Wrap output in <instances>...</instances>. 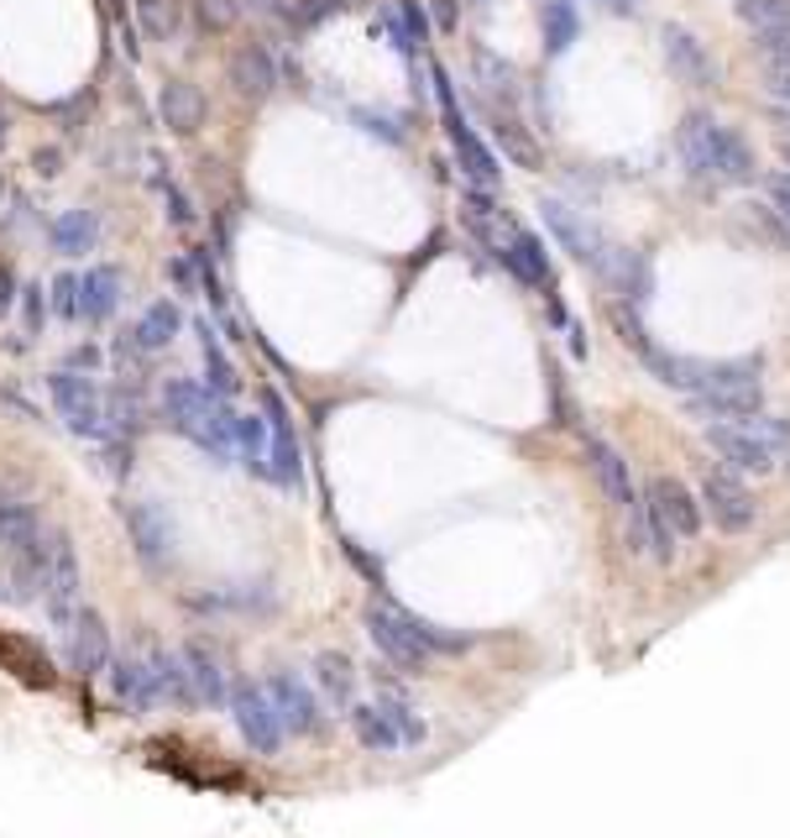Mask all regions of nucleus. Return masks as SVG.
Listing matches in <instances>:
<instances>
[{
  "label": "nucleus",
  "instance_id": "obj_11",
  "mask_svg": "<svg viewBox=\"0 0 790 838\" xmlns=\"http://www.w3.org/2000/svg\"><path fill=\"white\" fill-rule=\"evenodd\" d=\"M231 713H236L241 739L252 744L257 755H278V744H283V719H278V708H272L267 687L236 681V687H231Z\"/></svg>",
  "mask_w": 790,
  "mask_h": 838
},
{
  "label": "nucleus",
  "instance_id": "obj_43",
  "mask_svg": "<svg viewBox=\"0 0 790 838\" xmlns=\"http://www.w3.org/2000/svg\"><path fill=\"white\" fill-rule=\"evenodd\" d=\"M357 120H361V131H372V137H377V131H383L387 142H404V131H398V126H393V120H377V116H367V111H357Z\"/></svg>",
  "mask_w": 790,
  "mask_h": 838
},
{
  "label": "nucleus",
  "instance_id": "obj_34",
  "mask_svg": "<svg viewBox=\"0 0 790 838\" xmlns=\"http://www.w3.org/2000/svg\"><path fill=\"white\" fill-rule=\"evenodd\" d=\"M492 131H498V142H503V152L513 158V163H524V168H534L539 163V152H534V142H528L524 131H519V120L513 116H503V111H492Z\"/></svg>",
  "mask_w": 790,
  "mask_h": 838
},
{
  "label": "nucleus",
  "instance_id": "obj_6",
  "mask_svg": "<svg viewBox=\"0 0 790 838\" xmlns=\"http://www.w3.org/2000/svg\"><path fill=\"white\" fill-rule=\"evenodd\" d=\"M701 435H707V446H712L722 467H733L743 478H769L780 467V456H786L754 420H722V425H707Z\"/></svg>",
  "mask_w": 790,
  "mask_h": 838
},
{
  "label": "nucleus",
  "instance_id": "obj_7",
  "mask_svg": "<svg viewBox=\"0 0 790 838\" xmlns=\"http://www.w3.org/2000/svg\"><path fill=\"white\" fill-rule=\"evenodd\" d=\"M586 461H592V472H597L602 493L607 503L623 514V525H628V551H649V529H644V503L634 493V478H628V461H623L602 435H586Z\"/></svg>",
  "mask_w": 790,
  "mask_h": 838
},
{
  "label": "nucleus",
  "instance_id": "obj_13",
  "mask_svg": "<svg viewBox=\"0 0 790 838\" xmlns=\"http://www.w3.org/2000/svg\"><path fill=\"white\" fill-rule=\"evenodd\" d=\"M267 404V478L283 482V487H299L304 478V461H299V435H293V420L278 393H263Z\"/></svg>",
  "mask_w": 790,
  "mask_h": 838
},
{
  "label": "nucleus",
  "instance_id": "obj_46",
  "mask_svg": "<svg viewBox=\"0 0 790 838\" xmlns=\"http://www.w3.org/2000/svg\"><path fill=\"white\" fill-rule=\"evenodd\" d=\"M602 11H613V16H634V11H639V5H634V0H597Z\"/></svg>",
  "mask_w": 790,
  "mask_h": 838
},
{
  "label": "nucleus",
  "instance_id": "obj_3",
  "mask_svg": "<svg viewBox=\"0 0 790 838\" xmlns=\"http://www.w3.org/2000/svg\"><path fill=\"white\" fill-rule=\"evenodd\" d=\"M701 498H696L686 482L675 478H654L649 482V503H644V529H649V551L660 561H671L681 551V540L701 535Z\"/></svg>",
  "mask_w": 790,
  "mask_h": 838
},
{
  "label": "nucleus",
  "instance_id": "obj_26",
  "mask_svg": "<svg viewBox=\"0 0 790 838\" xmlns=\"http://www.w3.org/2000/svg\"><path fill=\"white\" fill-rule=\"evenodd\" d=\"M184 331V314H178V305H169V299H158L152 310L137 320V331H131V346L137 352H163L173 335Z\"/></svg>",
  "mask_w": 790,
  "mask_h": 838
},
{
  "label": "nucleus",
  "instance_id": "obj_48",
  "mask_svg": "<svg viewBox=\"0 0 790 838\" xmlns=\"http://www.w3.org/2000/svg\"><path fill=\"white\" fill-rule=\"evenodd\" d=\"M775 131H780V137H790V105H775Z\"/></svg>",
  "mask_w": 790,
  "mask_h": 838
},
{
  "label": "nucleus",
  "instance_id": "obj_42",
  "mask_svg": "<svg viewBox=\"0 0 790 838\" xmlns=\"http://www.w3.org/2000/svg\"><path fill=\"white\" fill-rule=\"evenodd\" d=\"M22 294H26V331H37V325H43V314H48V305H43V284L22 288Z\"/></svg>",
  "mask_w": 790,
  "mask_h": 838
},
{
  "label": "nucleus",
  "instance_id": "obj_8",
  "mask_svg": "<svg viewBox=\"0 0 790 838\" xmlns=\"http://www.w3.org/2000/svg\"><path fill=\"white\" fill-rule=\"evenodd\" d=\"M696 498H701V514H712V525L722 535H743V529H754L759 519V508H754V493L743 487V478L733 467H707L701 482H696Z\"/></svg>",
  "mask_w": 790,
  "mask_h": 838
},
{
  "label": "nucleus",
  "instance_id": "obj_31",
  "mask_svg": "<svg viewBox=\"0 0 790 838\" xmlns=\"http://www.w3.org/2000/svg\"><path fill=\"white\" fill-rule=\"evenodd\" d=\"M576 32H581V16L571 0H545V53L560 58L576 43Z\"/></svg>",
  "mask_w": 790,
  "mask_h": 838
},
{
  "label": "nucleus",
  "instance_id": "obj_33",
  "mask_svg": "<svg viewBox=\"0 0 790 838\" xmlns=\"http://www.w3.org/2000/svg\"><path fill=\"white\" fill-rule=\"evenodd\" d=\"M137 22L152 43H173L184 16H178V0H137Z\"/></svg>",
  "mask_w": 790,
  "mask_h": 838
},
{
  "label": "nucleus",
  "instance_id": "obj_27",
  "mask_svg": "<svg viewBox=\"0 0 790 838\" xmlns=\"http://www.w3.org/2000/svg\"><path fill=\"white\" fill-rule=\"evenodd\" d=\"M351 728H357V739L367 744V749H377V755L404 749V739H398L393 719L383 713V702H361V708H351Z\"/></svg>",
  "mask_w": 790,
  "mask_h": 838
},
{
  "label": "nucleus",
  "instance_id": "obj_41",
  "mask_svg": "<svg viewBox=\"0 0 790 838\" xmlns=\"http://www.w3.org/2000/svg\"><path fill=\"white\" fill-rule=\"evenodd\" d=\"M765 90H769V100H775V105H790V64H769Z\"/></svg>",
  "mask_w": 790,
  "mask_h": 838
},
{
  "label": "nucleus",
  "instance_id": "obj_51",
  "mask_svg": "<svg viewBox=\"0 0 790 838\" xmlns=\"http://www.w3.org/2000/svg\"><path fill=\"white\" fill-rule=\"evenodd\" d=\"M0 147H5V116H0Z\"/></svg>",
  "mask_w": 790,
  "mask_h": 838
},
{
  "label": "nucleus",
  "instance_id": "obj_2",
  "mask_svg": "<svg viewBox=\"0 0 790 838\" xmlns=\"http://www.w3.org/2000/svg\"><path fill=\"white\" fill-rule=\"evenodd\" d=\"M163 409H169V425L178 435H189L199 451H210L216 461H231L236 456V440H231V409L220 393L189 383V378H173L163 388Z\"/></svg>",
  "mask_w": 790,
  "mask_h": 838
},
{
  "label": "nucleus",
  "instance_id": "obj_10",
  "mask_svg": "<svg viewBox=\"0 0 790 838\" xmlns=\"http://www.w3.org/2000/svg\"><path fill=\"white\" fill-rule=\"evenodd\" d=\"M43 608L53 623H69L79 608V555L63 529H48V546H43Z\"/></svg>",
  "mask_w": 790,
  "mask_h": 838
},
{
  "label": "nucleus",
  "instance_id": "obj_50",
  "mask_svg": "<svg viewBox=\"0 0 790 838\" xmlns=\"http://www.w3.org/2000/svg\"><path fill=\"white\" fill-rule=\"evenodd\" d=\"M780 158H786V168H790V137H780Z\"/></svg>",
  "mask_w": 790,
  "mask_h": 838
},
{
  "label": "nucleus",
  "instance_id": "obj_20",
  "mask_svg": "<svg viewBox=\"0 0 790 838\" xmlns=\"http://www.w3.org/2000/svg\"><path fill=\"white\" fill-rule=\"evenodd\" d=\"M225 79L236 84V95L246 100H263L278 90V69H272V53L263 48V43H241L236 53H231V64H225Z\"/></svg>",
  "mask_w": 790,
  "mask_h": 838
},
{
  "label": "nucleus",
  "instance_id": "obj_38",
  "mask_svg": "<svg viewBox=\"0 0 790 838\" xmlns=\"http://www.w3.org/2000/svg\"><path fill=\"white\" fill-rule=\"evenodd\" d=\"M53 310L63 314V320H79V278L73 273H58L53 278Z\"/></svg>",
  "mask_w": 790,
  "mask_h": 838
},
{
  "label": "nucleus",
  "instance_id": "obj_30",
  "mask_svg": "<svg viewBox=\"0 0 790 838\" xmlns=\"http://www.w3.org/2000/svg\"><path fill=\"white\" fill-rule=\"evenodd\" d=\"M231 440H236L241 467H252V472L267 478V420H257V414H231Z\"/></svg>",
  "mask_w": 790,
  "mask_h": 838
},
{
  "label": "nucleus",
  "instance_id": "obj_32",
  "mask_svg": "<svg viewBox=\"0 0 790 838\" xmlns=\"http://www.w3.org/2000/svg\"><path fill=\"white\" fill-rule=\"evenodd\" d=\"M314 676H320V687H325V697H330L336 708H351V687H357V676H351V661H346V655L325 650V655L314 661Z\"/></svg>",
  "mask_w": 790,
  "mask_h": 838
},
{
  "label": "nucleus",
  "instance_id": "obj_37",
  "mask_svg": "<svg viewBox=\"0 0 790 838\" xmlns=\"http://www.w3.org/2000/svg\"><path fill=\"white\" fill-rule=\"evenodd\" d=\"M152 184H158V194H163V205H169V220H173V226H194V205H189V194L178 190L173 179H163V173H152Z\"/></svg>",
  "mask_w": 790,
  "mask_h": 838
},
{
  "label": "nucleus",
  "instance_id": "obj_5",
  "mask_svg": "<svg viewBox=\"0 0 790 838\" xmlns=\"http://www.w3.org/2000/svg\"><path fill=\"white\" fill-rule=\"evenodd\" d=\"M48 393L58 414H63V425H69L79 440H111V420H105V388L90 378V372H79V367H58L48 378Z\"/></svg>",
  "mask_w": 790,
  "mask_h": 838
},
{
  "label": "nucleus",
  "instance_id": "obj_39",
  "mask_svg": "<svg viewBox=\"0 0 790 838\" xmlns=\"http://www.w3.org/2000/svg\"><path fill=\"white\" fill-rule=\"evenodd\" d=\"M241 16V5L236 0H199V22L205 26H216V32H225V26Z\"/></svg>",
  "mask_w": 790,
  "mask_h": 838
},
{
  "label": "nucleus",
  "instance_id": "obj_19",
  "mask_svg": "<svg viewBox=\"0 0 790 838\" xmlns=\"http://www.w3.org/2000/svg\"><path fill=\"white\" fill-rule=\"evenodd\" d=\"M43 540H48V529H43V519L32 514V503L0 493V551L43 555Z\"/></svg>",
  "mask_w": 790,
  "mask_h": 838
},
{
  "label": "nucleus",
  "instance_id": "obj_49",
  "mask_svg": "<svg viewBox=\"0 0 790 838\" xmlns=\"http://www.w3.org/2000/svg\"><path fill=\"white\" fill-rule=\"evenodd\" d=\"M434 16H440V26H451V22H455V11H451V0H440V5H434Z\"/></svg>",
  "mask_w": 790,
  "mask_h": 838
},
{
  "label": "nucleus",
  "instance_id": "obj_12",
  "mask_svg": "<svg viewBox=\"0 0 790 838\" xmlns=\"http://www.w3.org/2000/svg\"><path fill=\"white\" fill-rule=\"evenodd\" d=\"M692 399V414L701 425H722V420H754L765 409V383L759 372L754 378H733V383H712L701 393H686Z\"/></svg>",
  "mask_w": 790,
  "mask_h": 838
},
{
  "label": "nucleus",
  "instance_id": "obj_17",
  "mask_svg": "<svg viewBox=\"0 0 790 838\" xmlns=\"http://www.w3.org/2000/svg\"><path fill=\"white\" fill-rule=\"evenodd\" d=\"M267 697H272V708H278V719H283V734L288 728H293V734H314V728H320V702H314V692L299 681V676L278 670V676L267 681Z\"/></svg>",
  "mask_w": 790,
  "mask_h": 838
},
{
  "label": "nucleus",
  "instance_id": "obj_35",
  "mask_svg": "<svg viewBox=\"0 0 790 838\" xmlns=\"http://www.w3.org/2000/svg\"><path fill=\"white\" fill-rule=\"evenodd\" d=\"M733 11H739L743 26H786L790 22V0H733Z\"/></svg>",
  "mask_w": 790,
  "mask_h": 838
},
{
  "label": "nucleus",
  "instance_id": "obj_47",
  "mask_svg": "<svg viewBox=\"0 0 790 838\" xmlns=\"http://www.w3.org/2000/svg\"><path fill=\"white\" fill-rule=\"evenodd\" d=\"M37 173H43V179H53V173H58V152H37Z\"/></svg>",
  "mask_w": 790,
  "mask_h": 838
},
{
  "label": "nucleus",
  "instance_id": "obj_28",
  "mask_svg": "<svg viewBox=\"0 0 790 838\" xmlns=\"http://www.w3.org/2000/svg\"><path fill=\"white\" fill-rule=\"evenodd\" d=\"M199 357H205V378H210V393H220V399H231L241 388L236 367H231V357H225V346L216 341V331H210V320H199Z\"/></svg>",
  "mask_w": 790,
  "mask_h": 838
},
{
  "label": "nucleus",
  "instance_id": "obj_25",
  "mask_svg": "<svg viewBox=\"0 0 790 838\" xmlns=\"http://www.w3.org/2000/svg\"><path fill=\"white\" fill-rule=\"evenodd\" d=\"M644 367L660 378L665 388H681V393H696V388L712 383V367L707 361H692V357H671V352H660V346H649L644 352Z\"/></svg>",
  "mask_w": 790,
  "mask_h": 838
},
{
  "label": "nucleus",
  "instance_id": "obj_24",
  "mask_svg": "<svg viewBox=\"0 0 790 838\" xmlns=\"http://www.w3.org/2000/svg\"><path fill=\"white\" fill-rule=\"evenodd\" d=\"M116 305H120L116 267H84V278H79V320H111Z\"/></svg>",
  "mask_w": 790,
  "mask_h": 838
},
{
  "label": "nucleus",
  "instance_id": "obj_21",
  "mask_svg": "<svg viewBox=\"0 0 790 838\" xmlns=\"http://www.w3.org/2000/svg\"><path fill=\"white\" fill-rule=\"evenodd\" d=\"M178 655H184V666H189V681H194V697H199V702H210V708L231 702L225 661H220L216 645H205V640H189V645L178 650Z\"/></svg>",
  "mask_w": 790,
  "mask_h": 838
},
{
  "label": "nucleus",
  "instance_id": "obj_36",
  "mask_svg": "<svg viewBox=\"0 0 790 838\" xmlns=\"http://www.w3.org/2000/svg\"><path fill=\"white\" fill-rule=\"evenodd\" d=\"M754 48L765 64H790V22L786 26H759L754 32Z\"/></svg>",
  "mask_w": 790,
  "mask_h": 838
},
{
  "label": "nucleus",
  "instance_id": "obj_4",
  "mask_svg": "<svg viewBox=\"0 0 790 838\" xmlns=\"http://www.w3.org/2000/svg\"><path fill=\"white\" fill-rule=\"evenodd\" d=\"M434 79V100H440V120H445V137H451L455 158L466 168V179L481 184V190H492V184H503V163H498V152L481 142L477 131H472V120L461 116V105H455V84L445 69H430Z\"/></svg>",
  "mask_w": 790,
  "mask_h": 838
},
{
  "label": "nucleus",
  "instance_id": "obj_29",
  "mask_svg": "<svg viewBox=\"0 0 790 838\" xmlns=\"http://www.w3.org/2000/svg\"><path fill=\"white\" fill-rule=\"evenodd\" d=\"M48 237H53V246H58V252L79 257V252H90V246H95L100 220H95V210H63V216L48 226Z\"/></svg>",
  "mask_w": 790,
  "mask_h": 838
},
{
  "label": "nucleus",
  "instance_id": "obj_40",
  "mask_svg": "<svg viewBox=\"0 0 790 838\" xmlns=\"http://www.w3.org/2000/svg\"><path fill=\"white\" fill-rule=\"evenodd\" d=\"M765 194H769V205H775V210L790 220V168H775V173H765Z\"/></svg>",
  "mask_w": 790,
  "mask_h": 838
},
{
  "label": "nucleus",
  "instance_id": "obj_18",
  "mask_svg": "<svg viewBox=\"0 0 790 838\" xmlns=\"http://www.w3.org/2000/svg\"><path fill=\"white\" fill-rule=\"evenodd\" d=\"M142 655H147V670H152V687H158V702H173V708H194V681H189V666L178 650H163L142 640Z\"/></svg>",
  "mask_w": 790,
  "mask_h": 838
},
{
  "label": "nucleus",
  "instance_id": "obj_44",
  "mask_svg": "<svg viewBox=\"0 0 790 838\" xmlns=\"http://www.w3.org/2000/svg\"><path fill=\"white\" fill-rule=\"evenodd\" d=\"M69 367H84V372H90V367H100V352H90V346H79V352H73V357H69Z\"/></svg>",
  "mask_w": 790,
  "mask_h": 838
},
{
  "label": "nucleus",
  "instance_id": "obj_1",
  "mask_svg": "<svg viewBox=\"0 0 790 838\" xmlns=\"http://www.w3.org/2000/svg\"><path fill=\"white\" fill-rule=\"evenodd\" d=\"M675 152L692 168V179L701 184H748L754 179V147L739 131L718 126L712 116H686L675 131Z\"/></svg>",
  "mask_w": 790,
  "mask_h": 838
},
{
  "label": "nucleus",
  "instance_id": "obj_22",
  "mask_svg": "<svg viewBox=\"0 0 790 838\" xmlns=\"http://www.w3.org/2000/svg\"><path fill=\"white\" fill-rule=\"evenodd\" d=\"M111 692H116L120 708H131V713H147V708H158V687H152V670H147V655H111Z\"/></svg>",
  "mask_w": 790,
  "mask_h": 838
},
{
  "label": "nucleus",
  "instance_id": "obj_14",
  "mask_svg": "<svg viewBox=\"0 0 790 838\" xmlns=\"http://www.w3.org/2000/svg\"><path fill=\"white\" fill-rule=\"evenodd\" d=\"M69 666L79 676H100L111 666V629L95 608H73L69 619Z\"/></svg>",
  "mask_w": 790,
  "mask_h": 838
},
{
  "label": "nucleus",
  "instance_id": "obj_45",
  "mask_svg": "<svg viewBox=\"0 0 790 838\" xmlns=\"http://www.w3.org/2000/svg\"><path fill=\"white\" fill-rule=\"evenodd\" d=\"M11 305H16V294H11V273L0 267V314L11 310Z\"/></svg>",
  "mask_w": 790,
  "mask_h": 838
},
{
  "label": "nucleus",
  "instance_id": "obj_16",
  "mask_svg": "<svg viewBox=\"0 0 790 838\" xmlns=\"http://www.w3.org/2000/svg\"><path fill=\"white\" fill-rule=\"evenodd\" d=\"M665 64H671V73H681L692 90H707V84H718V64H712V53L696 43L686 26H665Z\"/></svg>",
  "mask_w": 790,
  "mask_h": 838
},
{
  "label": "nucleus",
  "instance_id": "obj_9",
  "mask_svg": "<svg viewBox=\"0 0 790 838\" xmlns=\"http://www.w3.org/2000/svg\"><path fill=\"white\" fill-rule=\"evenodd\" d=\"M367 634H372V645L383 650L393 666L404 670H425L430 666V640L419 634V619L404 613V608H387V602H372L367 608Z\"/></svg>",
  "mask_w": 790,
  "mask_h": 838
},
{
  "label": "nucleus",
  "instance_id": "obj_15",
  "mask_svg": "<svg viewBox=\"0 0 790 838\" xmlns=\"http://www.w3.org/2000/svg\"><path fill=\"white\" fill-rule=\"evenodd\" d=\"M126 529H131L137 555H142L147 566L173 561V525H169L163 508H152V503H126Z\"/></svg>",
  "mask_w": 790,
  "mask_h": 838
},
{
  "label": "nucleus",
  "instance_id": "obj_23",
  "mask_svg": "<svg viewBox=\"0 0 790 838\" xmlns=\"http://www.w3.org/2000/svg\"><path fill=\"white\" fill-rule=\"evenodd\" d=\"M158 111L169 120V131L189 137V131H199V120H205V95L194 90L189 79H169V84L158 90Z\"/></svg>",
  "mask_w": 790,
  "mask_h": 838
}]
</instances>
